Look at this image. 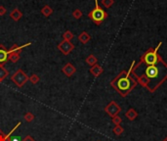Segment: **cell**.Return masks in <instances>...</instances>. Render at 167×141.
Masks as SVG:
<instances>
[{
	"label": "cell",
	"instance_id": "obj_1",
	"mask_svg": "<svg viewBox=\"0 0 167 141\" xmlns=\"http://www.w3.org/2000/svg\"><path fill=\"white\" fill-rule=\"evenodd\" d=\"M140 63L145 67L143 68L142 74L134 75L137 77V82L153 93L167 80V64L162 58L154 65H146L142 62Z\"/></svg>",
	"mask_w": 167,
	"mask_h": 141
},
{
	"label": "cell",
	"instance_id": "obj_2",
	"mask_svg": "<svg viewBox=\"0 0 167 141\" xmlns=\"http://www.w3.org/2000/svg\"><path fill=\"white\" fill-rule=\"evenodd\" d=\"M135 65V61L132 62L129 71H122L111 81V85L116 90L121 97H126L137 85V81L131 77V73Z\"/></svg>",
	"mask_w": 167,
	"mask_h": 141
},
{
	"label": "cell",
	"instance_id": "obj_3",
	"mask_svg": "<svg viewBox=\"0 0 167 141\" xmlns=\"http://www.w3.org/2000/svg\"><path fill=\"white\" fill-rule=\"evenodd\" d=\"M161 44H162V42H159L157 44V46L155 48L152 47V48H149V50H147V51L142 55L140 62H142V63L146 64V65H154V64H157V62L159 61V59L161 58L160 55H158V53H157L159 47L161 46Z\"/></svg>",
	"mask_w": 167,
	"mask_h": 141
},
{
	"label": "cell",
	"instance_id": "obj_4",
	"mask_svg": "<svg viewBox=\"0 0 167 141\" xmlns=\"http://www.w3.org/2000/svg\"><path fill=\"white\" fill-rule=\"evenodd\" d=\"M95 3H96L95 8L88 14V17L94 22L95 25L100 26L102 23L107 19L108 14H107L106 11H104L99 6V4H98V0H95Z\"/></svg>",
	"mask_w": 167,
	"mask_h": 141
},
{
	"label": "cell",
	"instance_id": "obj_5",
	"mask_svg": "<svg viewBox=\"0 0 167 141\" xmlns=\"http://www.w3.org/2000/svg\"><path fill=\"white\" fill-rule=\"evenodd\" d=\"M11 80H12V81L18 87H22L28 81H30V77L26 76V74L24 71L19 69L12 77H11Z\"/></svg>",
	"mask_w": 167,
	"mask_h": 141
},
{
	"label": "cell",
	"instance_id": "obj_6",
	"mask_svg": "<svg viewBox=\"0 0 167 141\" xmlns=\"http://www.w3.org/2000/svg\"><path fill=\"white\" fill-rule=\"evenodd\" d=\"M104 110H105V112L111 118L117 116L119 113L121 112V108L117 105V103L116 102V101H111V102L105 107V109Z\"/></svg>",
	"mask_w": 167,
	"mask_h": 141
},
{
	"label": "cell",
	"instance_id": "obj_7",
	"mask_svg": "<svg viewBox=\"0 0 167 141\" xmlns=\"http://www.w3.org/2000/svg\"><path fill=\"white\" fill-rule=\"evenodd\" d=\"M58 49L64 55H68L74 49V45L71 41L64 40V39H63V41L59 43L58 45Z\"/></svg>",
	"mask_w": 167,
	"mask_h": 141
},
{
	"label": "cell",
	"instance_id": "obj_8",
	"mask_svg": "<svg viewBox=\"0 0 167 141\" xmlns=\"http://www.w3.org/2000/svg\"><path fill=\"white\" fill-rule=\"evenodd\" d=\"M62 71H63V73H64V74L67 77H71V76H73L74 74H75L76 69H75V67H74L72 64L67 63L64 67H63Z\"/></svg>",
	"mask_w": 167,
	"mask_h": 141
},
{
	"label": "cell",
	"instance_id": "obj_9",
	"mask_svg": "<svg viewBox=\"0 0 167 141\" xmlns=\"http://www.w3.org/2000/svg\"><path fill=\"white\" fill-rule=\"evenodd\" d=\"M9 51L4 47L3 44H0V65H3L8 61Z\"/></svg>",
	"mask_w": 167,
	"mask_h": 141
},
{
	"label": "cell",
	"instance_id": "obj_10",
	"mask_svg": "<svg viewBox=\"0 0 167 141\" xmlns=\"http://www.w3.org/2000/svg\"><path fill=\"white\" fill-rule=\"evenodd\" d=\"M19 126H21V122H18V125H17L13 129H12V131H11L9 133H7V134H5L2 131H1V129H0V141H12V140H11V135H12V133L16 131V129L17 128H18L19 127Z\"/></svg>",
	"mask_w": 167,
	"mask_h": 141
},
{
	"label": "cell",
	"instance_id": "obj_11",
	"mask_svg": "<svg viewBox=\"0 0 167 141\" xmlns=\"http://www.w3.org/2000/svg\"><path fill=\"white\" fill-rule=\"evenodd\" d=\"M103 72H104L103 68H102L100 65H98V64L94 65L93 67H91V69H90V73H91V74L93 75L95 77H100V76L103 74Z\"/></svg>",
	"mask_w": 167,
	"mask_h": 141
},
{
	"label": "cell",
	"instance_id": "obj_12",
	"mask_svg": "<svg viewBox=\"0 0 167 141\" xmlns=\"http://www.w3.org/2000/svg\"><path fill=\"white\" fill-rule=\"evenodd\" d=\"M125 117L127 118V119H128L129 121H134V120L137 119L138 113H137V111H136L135 109L130 108L129 110L126 111V113H125Z\"/></svg>",
	"mask_w": 167,
	"mask_h": 141
},
{
	"label": "cell",
	"instance_id": "obj_13",
	"mask_svg": "<svg viewBox=\"0 0 167 141\" xmlns=\"http://www.w3.org/2000/svg\"><path fill=\"white\" fill-rule=\"evenodd\" d=\"M10 17H11V18H12L14 21L18 22V21L21 20V18L22 17V13L21 12L19 8H15V9L12 11V12L10 13Z\"/></svg>",
	"mask_w": 167,
	"mask_h": 141
},
{
	"label": "cell",
	"instance_id": "obj_14",
	"mask_svg": "<svg viewBox=\"0 0 167 141\" xmlns=\"http://www.w3.org/2000/svg\"><path fill=\"white\" fill-rule=\"evenodd\" d=\"M78 39H79V41L83 43V44H86V43H88L90 41V39H91V36L89 33H87L86 31H82L80 35H78Z\"/></svg>",
	"mask_w": 167,
	"mask_h": 141
},
{
	"label": "cell",
	"instance_id": "obj_15",
	"mask_svg": "<svg viewBox=\"0 0 167 141\" xmlns=\"http://www.w3.org/2000/svg\"><path fill=\"white\" fill-rule=\"evenodd\" d=\"M21 52H14V53H9V56H8V60L11 61L12 63H17L20 58H21Z\"/></svg>",
	"mask_w": 167,
	"mask_h": 141
},
{
	"label": "cell",
	"instance_id": "obj_16",
	"mask_svg": "<svg viewBox=\"0 0 167 141\" xmlns=\"http://www.w3.org/2000/svg\"><path fill=\"white\" fill-rule=\"evenodd\" d=\"M41 13L44 17H49L52 13H53V9H52L50 6H48V5H45V6L41 9Z\"/></svg>",
	"mask_w": 167,
	"mask_h": 141
},
{
	"label": "cell",
	"instance_id": "obj_17",
	"mask_svg": "<svg viewBox=\"0 0 167 141\" xmlns=\"http://www.w3.org/2000/svg\"><path fill=\"white\" fill-rule=\"evenodd\" d=\"M85 62L87 63L89 66H91V67H93L94 65H96L97 64V62H98V60H97V58L95 57L94 55H89L87 58H86V60H85Z\"/></svg>",
	"mask_w": 167,
	"mask_h": 141
},
{
	"label": "cell",
	"instance_id": "obj_18",
	"mask_svg": "<svg viewBox=\"0 0 167 141\" xmlns=\"http://www.w3.org/2000/svg\"><path fill=\"white\" fill-rule=\"evenodd\" d=\"M9 75V72L5 69V67L3 65H0V80L4 81Z\"/></svg>",
	"mask_w": 167,
	"mask_h": 141
},
{
	"label": "cell",
	"instance_id": "obj_19",
	"mask_svg": "<svg viewBox=\"0 0 167 141\" xmlns=\"http://www.w3.org/2000/svg\"><path fill=\"white\" fill-rule=\"evenodd\" d=\"M63 37H64V40H67V41H71V39L74 37V35L71 31H65V33L63 35Z\"/></svg>",
	"mask_w": 167,
	"mask_h": 141
},
{
	"label": "cell",
	"instance_id": "obj_20",
	"mask_svg": "<svg viewBox=\"0 0 167 141\" xmlns=\"http://www.w3.org/2000/svg\"><path fill=\"white\" fill-rule=\"evenodd\" d=\"M113 133L116 134V135H120V134H122L123 133V131H124V128L121 126H116V127L113 128Z\"/></svg>",
	"mask_w": 167,
	"mask_h": 141
},
{
	"label": "cell",
	"instance_id": "obj_21",
	"mask_svg": "<svg viewBox=\"0 0 167 141\" xmlns=\"http://www.w3.org/2000/svg\"><path fill=\"white\" fill-rule=\"evenodd\" d=\"M25 120L27 122H32L33 120H34V118H35V117H34V115L32 114V113H31V112H27L26 113V114L25 115Z\"/></svg>",
	"mask_w": 167,
	"mask_h": 141
},
{
	"label": "cell",
	"instance_id": "obj_22",
	"mask_svg": "<svg viewBox=\"0 0 167 141\" xmlns=\"http://www.w3.org/2000/svg\"><path fill=\"white\" fill-rule=\"evenodd\" d=\"M39 81H40V78H39V77H38L36 74L31 75V77H30V81H31L32 84H36V83H38Z\"/></svg>",
	"mask_w": 167,
	"mask_h": 141
},
{
	"label": "cell",
	"instance_id": "obj_23",
	"mask_svg": "<svg viewBox=\"0 0 167 141\" xmlns=\"http://www.w3.org/2000/svg\"><path fill=\"white\" fill-rule=\"evenodd\" d=\"M72 16H73V18L74 19H76V20H78V19H80L82 17V12L80 11L79 9H75L72 12Z\"/></svg>",
	"mask_w": 167,
	"mask_h": 141
},
{
	"label": "cell",
	"instance_id": "obj_24",
	"mask_svg": "<svg viewBox=\"0 0 167 141\" xmlns=\"http://www.w3.org/2000/svg\"><path fill=\"white\" fill-rule=\"evenodd\" d=\"M114 3V0H102V4L105 6L106 8H109L112 7Z\"/></svg>",
	"mask_w": 167,
	"mask_h": 141
},
{
	"label": "cell",
	"instance_id": "obj_25",
	"mask_svg": "<svg viewBox=\"0 0 167 141\" xmlns=\"http://www.w3.org/2000/svg\"><path fill=\"white\" fill-rule=\"evenodd\" d=\"M112 122H113L114 126H120V123L122 122L121 117H119L118 115L116 116V117H113V118H112Z\"/></svg>",
	"mask_w": 167,
	"mask_h": 141
},
{
	"label": "cell",
	"instance_id": "obj_26",
	"mask_svg": "<svg viewBox=\"0 0 167 141\" xmlns=\"http://www.w3.org/2000/svg\"><path fill=\"white\" fill-rule=\"evenodd\" d=\"M6 14V8L4 6H0V16H3Z\"/></svg>",
	"mask_w": 167,
	"mask_h": 141
},
{
	"label": "cell",
	"instance_id": "obj_27",
	"mask_svg": "<svg viewBox=\"0 0 167 141\" xmlns=\"http://www.w3.org/2000/svg\"><path fill=\"white\" fill-rule=\"evenodd\" d=\"M22 141H35V140H34V139L31 136V135H26V136L24 138V140H22Z\"/></svg>",
	"mask_w": 167,
	"mask_h": 141
},
{
	"label": "cell",
	"instance_id": "obj_28",
	"mask_svg": "<svg viewBox=\"0 0 167 141\" xmlns=\"http://www.w3.org/2000/svg\"><path fill=\"white\" fill-rule=\"evenodd\" d=\"M162 141H167V136H166V137H165V138H164V139H163Z\"/></svg>",
	"mask_w": 167,
	"mask_h": 141
},
{
	"label": "cell",
	"instance_id": "obj_29",
	"mask_svg": "<svg viewBox=\"0 0 167 141\" xmlns=\"http://www.w3.org/2000/svg\"><path fill=\"white\" fill-rule=\"evenodd\" d=\"M2 81H1V80H0V83H1V82H2Z\"/></svg>",
	"mask_w": 167,
	"mask_h": 141
},
{
	"label": "cell",
	"instance_id": "obj_30",
	"mask_svg": "<svg viewBox=\"0 0 167 141\" xmlns=\"http://www.w3.org/2000/svg\"><path fill=\"white\" fill-rule=\"evenodd\" d=\"M98 141H100V140H98Z\"/></svg>",
	"mask_w": 167,
	"mask_h": 141
}]
</instances>
